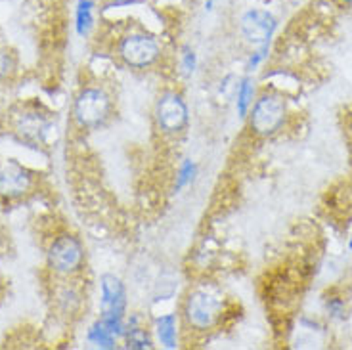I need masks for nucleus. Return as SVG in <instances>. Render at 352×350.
<instances>
[{
	"label": "nucleus",
	"mask_w": 352,
	"mask_h": 350,
	"mask_svg": "<svg viewBox=\"0 0 352 350\" xmlns=\"http://www.w3.org/2000/svg\"><path fill=\"white\" fill-rule=\"evenodd\" d=\"M186 327L194 331H211L222 322L224 295L211 283H199L186 293L180 308Z\"/></svg>",
	"instance_id": "1"
},
{
	"label": "nucleus",
	"mask_w": 352,
	"mask_h": 350,
	"mask_svg": "<svg viewBox=\"0 0 352 350\" xmlns=\"http://www.w3.org/2000/svg\"><path fill=\"white\" fill-rule=\"evenodd\" d=\"M249 131L253 132L258 138H270L274 134L282 131L289 109H287V100L280 92H263L249 109Z\"/></svg>",
	"instance_id": "2"
},
{
	"label": "nucleus",
	"mask_w": 352,
	"mask_h": 350,
	"mask_svg": "<svg viewBox=\"0 0 352 350\" xmlns=\"http://www.w3.org/2000/svg\"><path fill=\"white\" fill-rule=\"evenodd\" d=\"M113 102L104 88L87 87L80 90L75 104H73V117L80 129L96 131L111 119Z\"/></svg>",
	"instance_id": "3"
},
{
	"label": "nucleus",
	"mask_w": 352,
	"mask_h": 350,
	"mask_svg": "<svg viewBox=\"0 0 352 350\" xmlns=\"http://www.w3.org/2000/svg\"><path fill=\"white\" fill-rule=\"evenodd\" d=\"M100 312L102 322L109 327L117 339H123L124 335V314H126V289L121 278L115 274H104L100 278Z\"/></svg>",
	"instance_id": "4"
},
{
	"label": "nucleus",
	"mask_w": 352,
	"mask_h": 350,
	"mask_svg": "<svg viewBox=\"0 0 352 350\" xmlns=\"http://www.w3.org/2000/svg\"><path fill=\"white\" fill-rule=\"evenodd\" d=\"M163 48L159 44L157 36L132 31L119 39L117 43V56L119 60L131 69H148L161 60Z\"/></svg>",
	"instance_id": "5"
},
{
	"label": "nucleus",
	"mask_w": 352,
	"mask_h": 350,
	"mask_svg": "<svg viewBox=\"0 0 352 350\" xmlns=\"http://www.w3.org/2000/svg\"><path fill=\"white\" fill-rule=\"evenodd\" d=\"M153 121L157 131L165 136L182 134L190 124V107L184 96L176 90L163 92L153 107Z\"/></svg>",
	"instance_id": "6"
},
{
	"label": "nucleus",
	"mask_w": 352,
	"mask_h": 350,
	"mask_svg": "<svg viewBox=\"0 0 352 350\" xmlns=\"http://www.w3.org/2000/svg\"><path fill=\"white\" fill-rule=\"evenodd\" d=\"M82 263H85V247L79 237L63 234L54 239V243L48 249V266L54 272L69 276L79 272Z\"/></svg>",
	"instance_id": "7"
},
{
	"label": "nucleus",
	"mask_w": 352,
	"mask_h": 350,
	"mask_svg": "<svg viewBox=\"0 0 352 350\" xmlns=\"http://www.w3.org/2000/svg\"><path fill=\"white\" fill-rule=\"evenodd\" d=\"M276 29H278V19L268 10L249 8L239 18V33L245 39V43L253 44L256 48L270 44Z\"/></svg>",
	"instance_id": "8"
},
{
	"label": "nucleus",
	"mask_w": 352,
	"mask_h": 350,
	"mask_svg": "<svg viewBox=\"0 0 352 350\" xmlns=\"http://www.w3.org/2000/svg\"><path fill=\"white\" fill-rule=\"evenodd\" d=\"M33 186V175L18 161L8 159L0 163V197L18 199Z\"/></svg>",
	"instance_id": "9"
},
{
	"label": "nucleus",
	"mask_w": 352,
	"mask_h": 350,
	"mask_svg": "<svg viewBox=\"0 0 352 350\" xmlns=\"http://www.w3.org/2000/svg\"><path fill=\"white\" fill-rule=\"evenodd\" d=\"M153 331H155V339L163 349L175 350L178 347V316L163 314L155 318Z\"/></svg>",
	"instance_id": "10"
},
{
	"label": "nucleus",
	"mask_w": 352,
	"mask_h": 350,
	"mask_svg": "<svg viewBox=\"0 0 352 350\" xmlns=\"http://www.w3.org/2000/svg\"><path fill=\"white\" fill-rule=\"evenodd\" d=\"M124 344L126 349L134 350H146L153 349V341H151L148 329H144L142 325L136 324V320H129V324H124Z\"/></svg>",
	"instance_id": "11"
},
{
	"label": "nucleus",
	"mask_w": 352,
	"mask_h": 350,
	"mask_svg": "<svg viewBox=\"0 0 352 350\" xmlns=\"http://www.w3.org/2000/svg\"><path fill=\"white\" fill-rule=\"evenodd\" d=\"M256 100V87L253 77H245V79L239 80L238 85V94H236V109L241 119H245L251 105Z\"/></svg>",
	"instance_id": "12"
},
{
	"label": "nucleus",
	"mask_w": 352,
	"mask_h": 350,
	"mask_svg": "<svg viewBox=\"0 0 352 350\" xmlns=\"http://www.w3.org/2000/svg\"><path fill=\"white\" fill-rule=\"evenodd\" d=\"M88 341H90V344H94L96 349L111 350L117 347V337L109 331V327L102 320H98L96 324L88 329Z\"/></svg>",
	"instance_id": "13"
},
{
	"label": "nucleus",
	"mask_w": 352,
	"mask_h": 350,
	"mask_svg": "<svg viewBox=\"0 0 352 350\" xmlns=\"http://www.w3.org/2000/svg\"><path fill=\"white\" fill-rule=\"evenodd\" d=\"M94 27V0H79L77 4V33L87 36Z\"/></svg>",
	"instance_id": "14"
},
{
	"label": "nucleus",
	"mask_w": 352,
	"mask_h": 350,
	"mask_svg": "<svg viewBox=\"0 0 352 350\" xmlns=\"http://www.w3.org/2000/svg\"><path fill=\"white\" fill-rule=\"evenodd\" d=\"M48 129V124L44 121L43 117H38L36 113H29L21 119V124H19V132L29 138V140H38L43 136L44 132Z\"/></svg>",
	"instance_id": "15"
},
{
	"label": "nucleus",
	"mask_w": 352,
	"mask_h": 350,
	"mask_svg": "<svg viewBox=\"0 0 352 350\" xmlns=\"http://www.w3.org/2000/svg\"><path fill=\"white\" fill-rule=\"evenodd\" d=\"M195 175H197V165H195L192 159H184L180 168H178V173H176L175 192H180V190H184L188 184H192Z\"/></svg>",
	"instance_id": "16"
},
{
	"label": "nucleus",
	"mask_w": 352,
	"mask_h": 350,
	"mask_svg": "<svg viewBox=\"0 0 352 350\" xmlns=\"http://www.w3.org/2000/svg\"><path fill=\"white\" fill-rule=\"evenodd\" d=\"M180 67H182V73H184L186 77L194 75L195 69H197V56H195L194 48H190V46L182 48V54H180Z\"/></svg>",
	"instance_id": "17"
},
{
	"label": "nucleus",
	"mask_w": 352,
	"mask_h": 350,
	"mask_svg": "<svg viewBox=\"0 0 352 350\" xmlns=\"http://www.w3.org/2000/svg\"><path fill=\"white\" fill-rule=\"evenodd\" d=\"M16 71V58L8 48L0 46V80L8 79L10 75Z\"/></svg>",
	"instance_id": "18"
},
{
	"label": "nucleus",
	"mask_w": 352,
	"mask_h": 350,
	"mask_svg": "<svg viewBox=\"0 0 352 350\" xmlns=\"http://www.w3.org/2000/svg\"><path fill=\"white\" fill-rule=\"evenodd\" d=\"M266 56H268V44H264V46H258V50L256 52L251 54V58H249V63H247V69L255 71L261 63L266 60Z\"/></svg>",
	"instance_id": "19"
},
{
	"label": "nucleus",
	"mask_w": 352,
	"mask_h": 350,
	"mask_svg": "<svg viewBox=\"0 0 352 350\" xmlns=\"http://www.w3.org/2000/svg\"><path fill=\"white\" fill-rule=\"evenodd\" d=\"M326 308L333 318H343L344 314V300L339 297H331L326 300Z\"/></svg>",
	"instance_id": "20"
},
{
	"label": "nucleus",
	"mask_w": 352,
	"mask_h": 350,
	"mask_svg": "<svg viewBox=\"0 0 352 350\" xmlns=\"http://www.w3.org/2000/svg\"><path fill=\"white\" fill-rule=\"evenodd\" d=\"M214 2H217V0H205V10L211 12V10L214 8Z\"/></svg>",
	"instance_id": "21"
},
{
	"label": "nucleus",
	"mask_w": 352,
	"mask_h": 350,
	"mask_svg": "<svg viewBox=\"0 0 352 350\" xmlns=\"http://www.w3.org/2000/svg\"><path fill=\"white\" fill-rule=\"evenodd\" d=\"M115 4H131V2H136V0H111Z\"/></svg>",
	"instance_id": "22"
},
{
	"label": "nucleus",
	"mask_w": 352,
	"mask_h": 350,
	"mask_svg": "<svg viewBox=\"0 0 352 350\" xmlns=\"http://www.w3.org/2000/svg\"><path fill=\"white\" fill-rule=\"evenodd\" d=\"M343 6H349V8H352V0H339Z\"/></svg>",
	"instance_id": "23"
},
{
	"label": "nucleus",
	"mask_w": 352,
	"mask_h": 350,
	"mask_svg": "<svg viewBox=\"0 0 352 350\" xmlns=\"http://www.w3.org/2000/svg\"><path fill=\"white\" fill-rule=\"evenodd\" d=\"M349 249H351V251H352V237H351V241H349Z\"/></svg>",
	"instance_id": "24"
}]
</instances>
